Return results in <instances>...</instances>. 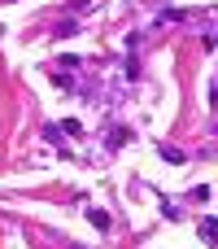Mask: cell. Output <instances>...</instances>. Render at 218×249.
Here are the masks:
<instances>
[{"label": "cell", "mask_w": 218, "mask_h": 249, "mask_svg": "<svg viewBox=\"0 0 218 249\" xmlns=\"http://www.w3.org/2000/svg\"><path fill=\"white\" fill-rule=\"evenodd\" d=\"M127 140H131V131H127V127H109V131H105V144H109V149H122Z\"/></svg>", "instance_id": "1"}, {"label": "cell", "mask_w": 218, "mask_h": 249, "mask_svg": "<svg viewBox=\"0 0 218 249\" xmlns=\"http://www.w3.org/2000/svg\"><path fill=\"white\" fill-rule=\"evenodd\" d=\"M87 223H92V228H101V232H109V228H114V219H109L105 210H87Z\"/></svg>", "instance_id": "2"}, {"label": "cell", "mask_w": 218, "mask_h": 249, "mask_svg": "<svg viewBox=\"0 0 218 249\" xmlns=\"http://www.w3.org/2000/svg\"><path fill=\"white\" fill-rule=\"evenodd\" d=\"M201 236H205V241L218 249V219H201Z\"/></svg>", "instance_id": "3"}, {"label": "cell", "mask_w": 218, "mask_h": 249, "mask_svg": "<svg viewBox=\"0 0 218 249\" xmlns=\"http://www.w3.org/2000/svg\"><path fill=\"white\" fill-rule=\"evenodd\" d=\"M44 140H48V144H61V127L48 123V127H44Z\"/></svg>", "instance_id": "4"}, {"label": "cell", "mask_w": 218, "mask_h": 249, "mask_svg": "<svg viewBox=\"0 0 218 249\" xmlns=\"http://www.w3.org/2000/svg\"><path fill=\"white\" fill-rule=\"evenodd\" d=\"M61 131H66V136H83V123H74V118H66V123H61Z\"/></svg>", "instance_id": "5"}, {"label": "cell", "mask_w": 218, "mask_h": 249, "mask_svg": "<svg viewBox=\"0 0 218 249\" xmlns=\"http://www.w3.org/2000/svg\"><path fill=\"white\" fill-rule=\"evenodd\" d=\"M70 9H74V13H87V9H92V0H70Z\"/></svg>", "instance_id": "6"}, {"label": "cell", "mask_w": 218, "mask_h": 249, "mask_svg": "<svg viewBox=\"0 0 218 249\" xmlns=\"http://www.w3.org/2000/svg\"><path fill=\"white\" fill-rule=\"evenodd\" d=\"M210 105H214V109H218V83H214V88H210Z\"/></svg>", "instance_id": "7"}]
</instances>
